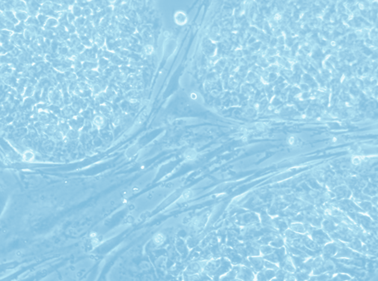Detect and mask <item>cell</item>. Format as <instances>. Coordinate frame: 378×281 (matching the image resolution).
<instances>
[{
    "mask_svg": "<svg viewBox=\"0 0 378 281\" xmlns=\"http://www.w3.org/2000/svg\"><path fill=\"white\" fill-rule=\"evenodd\" d=\"M186 156L189 159H193L196 158V152L193 150H189L186 153Z\"/></svg>",
    "mask_w": 378,
    "mask_h": 281,
    "instance_id": "30",
    "label": "cell"
},
{
    "mask_svg": "<svg viewBox=\"0 0 378 281\" xmlns=\"http://www.w3.org/2000/svg\"><path fill=\"white\" fill-rule=\"evenodd\" d=\"M85 22H86V19L84 18L83 17H76V19H75L74 23H73V26L76 27V28H80L82 27V26H84L85 24Z\"/></svg>",
    "mask_w": 378,
    "mask_h": 281,
    "instance_id": "20",
    "label": "cell"
},
{
    "mask_svg": "<svg viewBox=\"0 0 378 281\" xmlns=\"http://www.w3.org/2000/svg\"><path fill=\"white\" fill-rule=\"evenodd\" d=\"M58 130V126L57 124H53V123H49L44 126V130H43V133H44L46 135H49L50 137L53 136V134Z\"/></svg>",
    "mask_w": 378,
    "mask_h": 281,
    "instance_id": "8",
    "label": "cell"
},
{
    "mask_svg": "<svg viewBox=\"0 0 378 281\" xmlns=\"http://www.w3.org/2000/svg\"><path fill=\"white\" fill-rule=\"evenodd\" d=\"M232 281H243V280H240V279H238V278H235V279H234V280H232Z\"/></svg>",
    "mask_w": 378,
    "mask_h": 281,
    "instance_id": "33",
    "label": "cell"
},
{
    "mask_svg": "<svg viewBox=\"0 0 378 281\" xmlns=\"http://www.w3.org/2000/svg\"><path fill=\"white\" fill-rule=\"evenodd\" d=\"M51 138L53 140L59 141H63L64 139L65 138V135H64L62 132H60L59 130H57V131L55 132L54 134H53V136H52Z\"/></svg>",
    "mask_w": 378,
    "mask_h": 281,
    "instance_id": "23",
    "label": "cell"
},
{
    "mask_svg": "<svg viewBox=\"0 0 378 281\" xmlns=\"http://www.w3.org/2000/svg\"><path fill=\"white\" fill-rule=\"evenodd\" d=\"M85 121V120L84 119L80 114H77V115L74 116L73 117L69 119L68 121H67V122H68V124L70 127H71V129L80 132L82 128L84 126Z\"/></svg>",
    "mask_w": 378,
    "mask_h": 281,
    "instance_id": "1",
    "label": "cell"
},
{
    "mask_svg": "<svg viewBox=\"0 0 378 281\" xmlns=\"http://www.w3.org/2000/svg\"><path fill=\"white\" fill-rule=\"evenodd\" d=\"M255 275L253 274V271H252V269H250V268L248 267L243 266V267H241V269H240L239 273H238L237 278L243 281H250L252 280H255Z\"/></svg>",
    "mask_w": 378,
    "mask_h": 281,
    "instance_id": "2",
    "label": "cell"
},
{
    "mask_svg": "<svg viewBox=\"0 0 378 281\" xmlns=\"http://www.w3.org/2000/svg\"><path fill=\"white\" fill-rule=\"evenodd\" d=\"M20 254H21V252H20V251L17 252V256H18V255H20Z\"/></svg>",
    "mask_w": 378,
    "mask_h": 281,
    "instance_id": "34",
    "label": "cell"
},
{
    "mask_svg": "<svg viewBox=\"0 0 378 281\" xmlns=\"http://www.w3.org/2000/svg\"><path fill=\"white\" fill-rule=\"evenodd\" d=\"M76 17H75L73 14L71 13V11L67 12V23H69V24H73V23H74L75 19H76Z\"/></svg>",
    "mask_w": 378,
    "mask_h": 281,
    "instance_id": "27",
    "label": "cell"
},
{
    "mask_svg": "<svg viewBox=\"0 0 378 281\" xmlns=\"http://www.w3.org/2000/svg\"><path fill=\"white\" fill-rule=\"evenodd\" d=\"M255 281H267V280L266 277H265L264 272H263L262 271H259V273L255 275Z\"/></svg>",
    "mask_w": 378,
    "mask_h": 281,
    "instance_id": "26",
    "label": "cell"
},
{
    "mask_svg": "<svg viewBox=\"0 0 378 281\" xmlns=\"http://www.w3.org/2000/svg\"><path fill=\"white\" fill-rule=\"evenodd\" d=\"M2 14H3V15L5 16V17L6 18L7 20L13 23L14 24H15V25L18 24L19 23L18 21H17V19H16L15 14H14V12L13 11H5L3 12Z\"/></svg>",
    "mask_w": 378,
    "mask_h": 281,
    "instance_id": "12",
    "label": "cell"
},
{
    "mask_svg": "<svg viewBox=\"0 0 378 281\" xmlns=\"http://www.w3.org/2000/svg\"><path fill=\"white\" fill-rule=\"evenodd\" d=\"M76 115H77V114L73 111V109H72V107L71 106V105H64V106L61 109L59 118H63V119L68 121L69 119H71V118L73 117Z\"/></svg>",
    "mask_w": 378,
    "mask_h": 281,
    "instance_id": "4",
    "label": "cell"
},
{
    "mask_svg": "<svg viewBox=\"0 0 378 281\" xmlns=\"http://www.w3.org/2000/svg\"><path fill=\"white\" fill-rule=\"evenodd\" d=\"M5 11V2H0V11H1L2 13H3Z\"/></svg>",
    "mask_w": 378,
    "mask_h": 281,
    "instance_id": "31",
    "label": "cell"
},
{
    "mask_svg": "<svg viewBox=\"0 0 378 281\" xmlns=\"http://www.w3.org/2000/svg\"><path fill=\"white\" fill-rule=\"evenodd\" d=\"M26 26H34V27H41L39 25L38 21L36 18V17H28V18L26 19V22L24 23Z\"/></svg>",
    "mask_w": 378,
    "mask_h": 281,
    "instance_id": "17",
    "label": "cell"
},
{
    "mask_svg": "<svg viewBox=\"0 0 378 281\" xmlns=\"http://www.w3.org/2000/svg\"><path fill=\"white\" fill-rule=\"evenodd\" d=\"M143 52H144L145 54L147 55H150L152 53V52H153V46L150 45V44L145 46V47L143 48Z\"/></svg>",
    "mask_w": 378,
    "mask_h": 281,
    "instance_id": "29",
    "label": "cell"
},
{
    "mask_svg": "<svg viewBox=\"0 0 378 281\" xmlns=\"http://www.w3.org/2000/svg\"><path fill=\"white\" fill-rule=\"evenodd\" d=\"M264 260L261 258H258V257H252L250 258V262L251 264V267L256 270L257 271H261L264 268Z\"/></svg>",
    "mask_w": 378,
    "mask_h": 281,
    "instance_id": "6",
    "label": "cell"
},
{
    "mask_svg": "<svg viewBox=\"0 0 378 281\" xmlns=\"http://www.w3.org/2000/svg\"><path fill=\"white\" fill-rule=\"evenodd\" d=\"M263 272H264L265 277H266L267 280V281H270V280H272V279L275 277L276 271H273V270H270V269H266V270H264Z\"/></svg>",
    "mask_w": 378,
    "mask_h": 281,
    "instance_id": "24",
    "label": "cell"
},
{
    "mask_svg": "<svg viewBox=\"0 0 378 281\" xmlns=\"http://www.w3.org/2000/svg\"><path fill=\"white\" fill-rule=\"evenodd\" d=\"M27 4V14L29 17H37L39 14L41 5L37 3V2L30 1L26 2Z\"/></svg>",
    "mask_w": 378,
    "mask_h": 281,
    "instance_id": "3",
    "label": "cell"
},
{
    "mask_svg": "<svg viewBox=\"0 0 378 281\" xmlns=\"http://www.w3.org/2000/svg\"><path fill=\"white\" fill-rule=\"evenodd\" d=\"M166 240V237L163 233H157L154 236L153 241L157 245H160Z\"/></svg>",
    "mask_w": 378,
    "mask_h": 281,
    "instance_id": "18",
    "label": "cell"
},
{
    "mask_svg": "<svg viewBox=\"0 0 378 281\" xmlns=\"http://www.w3.org/2000/svg\"><path fill=\"white\" fill-rule=\"evenodd\" d=\"M1 14H2V12H1V11H0V15H1Z\"/></svg>",
    "mask_w": 378,
    "mask_h": 281,
    "instance_id": "36",
    "label": "cell"
},
{
    "mask_svg": "<svg viewBox=\"0 0 378 281\" xmlns=\"http://www.w3.org/2000/svg\"><path fill=\"white\" fill-rule=\"evenodd\" d=\"M14 14H15L16 19L19 23H25L29 17L27 12L26 11H17L14 12Z\"/></svg>",
    "mask_w": 378,
    "mask_h": 281,
    "instance_id": "13",
    "label": "cell"
},
{
    "mask_svg": "<svg viewBox=\"0 0 378 281\" xmlns=\"http://www.w3.org/2000/svg\"><path fill=\"white\" fill-rule=\"evenodd\" d=\"M250 281H255V280H250Z\"/></svg>",
    "mask_w": 378,
    "mask_h": 281,
    "instance_id": "35",
    "label": "cell"
},
{
    "mask_svg": "<svg viewBox=\"0 0 378 281\" xmlns=\"http://www.w3.org/2000/svg\"><path fill=\"white\" fill-rule=\"evenodd\" d=\"M13 58L14 57L9 53L1 55H0V64H8V65H9Z\"/></svg>",
    "mask_w": 378,
    "mask_h": 281,
    "instance_id": "16",
    "label": "cell"
},
{
    "mask_svg": "<svg viewBox=\"0 0 378 281\" xmlns=\"http://www.w3.org/2000/svg\"><path fill=\"white\" fill-rule=\"evenodd\" d=\"M80 134H81V132H80V131H77V130H72V129H71V130L68 131V132L66 134L65 139H67V141H75L80 138Z\"/></svg>",
    "mask_w": 378,
    "mask_h": 281,
    "instance_id": "11",
    "label": "cell"
},
{
    "mask_svg": "<svg viewBox=\"0 0 378 281\" xmlns=\"http://www.w3.org/2000/svg\"><path fill=\"white\" fill-rule=\"evenodd\" d=\"M270 281H280V280H279L278 279H277V278H276V277H274V278L272 279V280H270Z\"/></svg>",
    "mask_w": 378,
    "mask_h": 281,
    "instance_id": "32",
    "label": "cell"
},
{
    "mask_svg": "<svg viewBox=\"0 0 378 281\" xmlns=\"http://www.w3.org/2000/svg\"><path fill=\"white\" fill-rule=\"evenodd\" d=\"M329 278H330V275H329V274L324 273L317 276L316 279H315V281H327Z\"/></svg>",
    "mask_w": 378,
    "mask_h": 281,
    "instance_id": "25",
    "label": "cell"
},
{
    "mask_svg": "<svg viewBox=\"0 0 378 281\" xmlns=\"http://www.w3.org/2000/svg\"><path fill=\"white\" fill-rule=\"evenodd\" d=\"M36 18L37 19V21H38V23H39V25H40L41 27H44V26L45 25L46 20H47V19L49 18V17H47V16L45 15V14L39 13L38 15L36 17Z\"/></svg>",
    "mask_w": 378,
    "mask_h": 281,
    "instance_id": "22",
    "label": "cell"
},
{
    "mask_svg": "<svg viewBox=\"0 0 378 281\" xmlns=\"http://www.w3.org/2000/svg\"><path fill=\"white\" fill-rule=\"evenodd\" d=\"M193 192L191 190H189V189H188V190H186L184 193H183L181 196H180V202L187 201V200H189L192 197H193Z\"/></svg>",
    "mask_w": 378,
    "mask_h": 281,
    "instance_id": "21",
    "label": "cell"
},
{
    "mask_svg": "<svg viewBox=\"0 0 378 281\" xmlns=\"http://www.w3.org/2000/svg\"><path fill=\"white\" fill-rule=\"evenodd\" d=\"M82 10V6H80V5H75V4L73 5L72 6H71V8H70V11H71V13H72L76 17H81Z\"/></svg>",
    "mask_w": 378,
    "mask_h": 281,
    "instance_id": "15",
    "label": "cell"
},
{
    "mask_svg": "<svg viewBox=\"0 0 378 281\" xmlns=\"http://www.w3.org/2000/svg\"><path fill=\"white\" fill-rule=\"evenodd\" d=\"M59 25V22L58 19L55 18V17H50L49 18L47 19V20H46V22L45 23V25L44 26V28H46V29H52L53 30V28H55V27H57V26Z\"/></svg>",
    "mask_w": 378,
    "mask_h": 281,
    "instance_id": "9",
    "label": "cell"
},
{
    "mask_svg": "<svg viewBox=\"0 0 378 281\" xmlns=\"http://www.w3.org/2000/svg\"><path fill=\"white\" fill-rule=\"evenodd\" d=\"M35 85H28L27 86L25 87V90L24 92H23V99H25V98H29V97H33L34 94H35Z\"/></svg>",
    "mask_w": 378,
    "mask_h": 281,
    "instance_id": "10",
    "label": "cell"
},
{
    "mask_svg": "<svg viewBox=\"0 0 378 281\" xmlns=\"http://www.w3.org/2000/svg\"><path fill=\"white\" fill-rule=\"evenodd\" d=\"M5 29H8V30H9V31L14 32V28H15V24H14L13 23L10 22V21L7 20L5 23Z\"/></svg>",
    "mask_w": 378,
    "mask_h": 281,
    "instance_id": "28",
    "label": "cell"
},
{
    "mask_svg": "<svg viewBox=\"0 0 378 281\" xmlns=\"http://www.w3.org/2000/svg\"><path fill=\"white\" fill-rule=\"evenodd\" d=\"M187 20V17L182 11H178V13L175 14V22L179 23V25H184V23Z\"/></svg>",
    "mask_w": 378,
    "mask_h": 281,
    "instance_id": "19",
    "label": "cell"
},
{
    "mask_svg": "<svg viewBox=\"0 0 378 281\" xmlns=\"http://www.w3.org/2000/svg\"><path fill=\"white\" fill-rule=\"evenodd\" d=\"M13 11H27V4L24 1H12Z\"/></svg>",
    "mask_w": 378,
    "mask_h": 281,
    "instance_id": "7",
    "label": "cell"
},
{
    "mask_svg": "<svg viewBox=\"0 0 378 281\" xmlns=\"http://www.w3.org/2000/svg\"><path fill=\"white\" fill-rule=\"evenodd\" d=\"M22 158L24 162H32V161H33L34 159H35V153H34L32 150H26V151H24V153H23Z\"/></svg>",
    "mask_w": 378,
    "mask_h": 281,
    "instance_id": "14",
    "label": "cell"
},
{
    "mask_svg": "<svg viewBox=\"0 0 378 281\" xmlns=\"http://www.w3.org/2000/svg\"><path fill=\"white\" fill-rule=\"evenodd\" d=\"M106 121H107L106 117H105L104 116L95 115L94 117H93L91 123H92L93 126H94L95 128L99 130V129H102L105 126Z\"/></svg>",
    "mask_w": 378,
    "mask_h": 281,
    "instance_id": "5",
    "label": "cell"
}]
</instances>
